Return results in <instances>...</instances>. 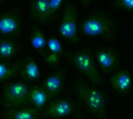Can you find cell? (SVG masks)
<instances>
[{
	"mask_svg": "<svg viewBox=\"0 0 133 119\" xmlns=\"http://www.w3.org/2000/svg\"><path fill=\"white\" fill-rule=\"evenodd\" d=\"M83 34L90 37H110L115 31V23L108 16L97 12L86 17L80 24Z\"/></svg>",
	"mask_w": 133,
	"mask_h": 119,
	"instance_id": "obj_2",
	"label": "cell"
},
{
	"mask_svg": "<svg viewBox=\"0 0 133 119\" xmlns=\"http://www.w3.org/2000/svg\"><path fill=\"white\" fill-rule=\"evenodd\" d=\"M119 119H123V118H119Z\"/></svg>",
	"mask_w": 133,
	"mask_h": 119,
	"instance_id": "obj_24",
	"label": "cell"
},
{
	"mask_svg": "<svg viewBox=\"0 0 133 119\" xmlns=\"http://www.w3.org/2000/svg\"><path fill=\"white\" fill-rule=\"evenodd\" d=\"M22 62L0 61V83L14 79L20 72Z\"/></svg>",
	"mask_w": 133,
	"mask_h": 119,
	"instance_id": "obj_16",
	"label": "cell"
},
{
	"mask_svg": "<svg viewBox=\"0 0 133 119\" xmlns=\"http://www.w3.org/2000/svg\"><path fill=\"white\" fill-rule=\"evenodd\" d=\"M73 90L87 110L97 118L105 119L107 101L104 94L97 87L79 81L73 85Z\"/></svg>",
	"mask_w": 133,
	"mask_h": 119,
	"instance_id": "obj_1",
	"label": "cell"
},
{
	"mask_svg": "<svg viewBox=\"0 0 133 119\" xmlns=\"http://www.w3.org/2000/svg\"><path fill=\"white\" fill-rule=\"evenodd\" d=\"M63 1L64 0H49L50 10H51V13L53 18H55V13L60 9L61 5L63 3Z\"/></svg>",
	"mask_w": 133,
	"mask_h": 119,
	"instance_id": "obj_20",
	"label": "cell"
},
{
	"mask_svg": "<svg viewBox=\"0 0 133 119\" xmlns=\"http://www.w3.org/2000/svg\"><path fill=\"white\" fill-rule=\"evenodd\" d=\"M46 48L48 49V52H50L54 55H57L59 56L62 55L63 52V46L59 40L56 37H51L47 39V45Z\"/></svg>",
	"mask_w": 133,
	"mask_h": 119,
	"instance_id": "obj_18",
	"label": "cell"
},
{
	"mask_svg": "<svg viewBox=\"0 0 133 119\" xmlns=\"http://www.w3.org/2000/svg\"><path fill=\"white\" fill-rule=\"evenodd\" d=\"M2 2H3V0H0V5H1L2 3Z\"/></svg>",
	"mask_w": 133,
	"mask_h": 119,
	"instance_id": "obj_23",
	"label": "cell"
},
{
	"mask_svg": "<svg viewBox=\"0 0 133 119\" xmlns=\"http://www.w3.org/2000/svg\"><path fill=\"white\" fill-rule=\"evenodd\" d=\"M19 49V44L12 37H0V61H12Z\"/></svg>",
	"mask_w": 133,
	"mask_h": 119,
	"instance_id": "obj_13",
	"label": "cell"
},
{
	"mask_svg": "<svg viewBox=\"0 0 133 119\" xmlns=\"http://www.w3.org/2000/svg\"><path fill=\"white\" fill-rule=\"evenodd\" d=\"M81 2H82V3L83 4H84V5H87V4H89L92 0H80Z\"/></svg>",
	"mask_w": 133,
	"mask_h": 119,
	"instance_id": "obj_22",
	"label": "cell"
},
{
	"mask_svg": "<svg viewBox=\"0 0 133 119\" xmlns=\"http://www.w3.org/2000/svg\"><path fill=\"white\" fill-rule=\"evenodd\" d=\"M22 31V19L18 12L7 11L0 13V35L7 37H16Z\"/></svg>",
	"mask_w": 133,
	"mask_h": 119,
	"instance_id": "obj_6",
	"label": "cell"
},
{
	"mask_svg": "<svg viewBox=\"0 0 133 119\" xmlns=\"http://www.w3.org/2000/svg\"><path fill=\"white\" fill-rule=\"evenodd\" d=\"M111 84L118 94H128L132 87V78L130 72L125 69L117 70L111 76Z\"/></svg>",
	"mask_w": 133,
	"mask_h": 119,
	"instance_id": "obj_9",
	"label": "cell"
},
{
	"mask_svg": "<svg viewBox=\"0 0 133 119\" xmlns=\"http://www.w3.org/2000/svg\"><path fill=\"white\" fill-rule=\"evenodd\" d=\"M59 34L72 44L79 41L77 11L72 4H68L63 11L58 27Z\"/></svg>",
	"mask_w": 133,
	"mask_h": 119,
	"instance_id": "obj_5",
	"label": "cell"
},
{
	"mask_svg": "<svg viewBox=\"0 0 133 119\" xmlns=\"http://www.w3.org/2000/svg\"><path fill=\"white\" fill-rule=\"evenodd\" d=\"M97 64L106 73H114L119 67L120 58L118 52L111 48H103L95 53Z\"/></svg>",
	"mask_w": 133,
	"mask_h": 119,
	"instance_id": "obj_7",
	"label": "cell"
},
{
	"mask_svg": "<svg viewBox=\"0 0 133 119\" xmlns=\"http://www.w3.org/2000/svg\"><path fill=\"white\" fill-rule=\"evenodd\" d=\"M71 64L93 85L98 86L101 83V76L98 72L96 63L91 54L83 49L69 54Z\"/></svg>",
	"mask_w": 133,
	"mask_h": 119,
	"instance_id": "obj_3",
	"label": "cell"
},
{
	"mask_svg": "<svg viewBox=\"0 0 133 119\" xmlns=\"http://www.w3.org/2000/svg\"><path fill=\"white\" fill-rule=\"evenodd\" d=\"M29 87L24 81H12L2 90L1 103L6 109L26 106L28 103Z\"/></svg>",
	"mask_w": 133,
	"mask_h": 119,
	"instance_id": "obj_4",
	"label": "cell"
},
{
	"mask_svg": "<svg viewBox=\"0 0 133 119\" xmlns=\"http://www.w3.org/2000/svg\"><path fill=\"white\" fill-rule=\"evenodd\" d=\"M29 41L33 49L44 57L46 52L45 49L47 45V38L44 32L37 27L31 26L30 27Z\"/></svg>",
	"mask_w": 133,
	"mask_h": 119,
	"instance_id": "obj_15",
	"label": "cell"
},
{
	"mask_svg": "<svg viewBox=\"0 0 133 119\" xmlns=\"http://www.w3.org/2000/svg\"><path fill=\"white\" fill-rule=\"evenodd\" d=\"M32 18L38 22H49L53 19L49 0H32L30 6Z\"/></svg>",
	"mask_w": 133,
	"mask_h": 119,
	"instance_id": "obj_11",
	"label": "cell"
},
{
	"mask_svg": "<svg viewBox=\"0 0 133 119\" xmlns=\"http://www.w3.org/2000/svg\"><path fill=\"white\" fill-rule=\"evenodd\" d=\"M65 79V72L63 70H58L45 78L43 87L50 97H56L63 89Z\"/></svg>",
	"mask_w": 133,
	"mask_h": 119,
	"instance_id": "obj_10",
	"label": "cell"
},
{
	"mask_svg": "<svg viewBox=\"0 0 133 119\" xmlns=\"http://www.w3.org/2000/svg\"><path fill=\"white\" fill-rule=\"evenodd\" d=\"M74 111L73 103L65 98H59L48 103L44 115L51 118H62L71 115Z\"/></svg>",
	"mask_w": 133,
	"mask_h": 119,
	"instance_id": "obj_8",
	"label": "cell"
},
{
	"mask_svg": "<svg viewBox=\"0 0 133 119\" xmlns=\"http://www.w3.org/2000/svg\"><path fill=\"white\" fill-rule=\"evenodd\" d=\"M49 94L43 87L41 86H32L29 88L28 92V101L31 104L32 107L39 110L43 108L49 100Z\"/></svg>",
	"mask_w": 133,
	"mask_h": 119,
	"instance_id": "obj_14",
	"label": "cell"
},
{
	"mask_svg": "<svg viewBox=\"0 0 133 119\" xmlns=\"http://www.w3.org/2000/svg\"><path fill=\"white\" fill-rule=\"evenodd\" d=\"M116 5L121 9L133 11V0H117Z\"/></svg>",
	"mask_w": 133,
	"mask_h": 119,
	"instance_id": "obj_21",
	"label": "cell"
},
{
	"mask_svg": "<svg viewBox=\"0 0 133 119\" xmlns=\"http://www.w3.org/2000/svg\"><path fill=\"white\" fill-rule=\"evenodd\" d=\"M38 110L30 106L7 109L5 114V119H37Z\"/></svg>",
	"mask_w": 133,
	"mask_h": 119,
	"instance_id": "obj_17",
	"label": "cell"
},
{
	"mask_svg": "<svg viewBox=\"0 0 133 119\" xmlns=\"http://www.w3.org/2000/svg\"><path fill=\"white\" fill-rule=\"evenodd\" d=\"M43 58H44V61L46 63V65H48L49 66H55L60 63L61 59H62V56L54 55V54H51L50 52L46 51Z\"/></svg>",
	"mask_w": 133,
	"mask_h": 119,
	"instance_id": "obj_19",
	"label": "cell"
},
{
	"mask_svg": "<svg viewBox=\"0 0 133 119\" xmlns=\"http://www.w3.org/2000/svg\"><path fill=\"white\" fill-rule=\"evenodd\" d=\"M19 74L26 82L29 83L36 82L40 79V68L37 62L32 56L26 55L23 58V61L21 64Z\"/></svg>",
	"mask_w": 133,
	"mask_h": 119,
	"instance_id": "obj_12",
	"label": "cell"
}]
</instances>
